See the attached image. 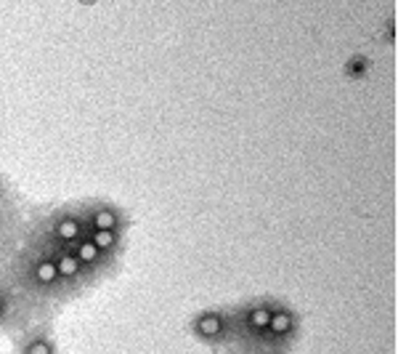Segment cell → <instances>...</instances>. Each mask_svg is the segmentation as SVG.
<instances>
[{"label": "cell", "mask_w": 398, "mask_h": 354, "mask_svg": "<svg viewBox=\"0 0 398 354\" xmlns=\"http://www.w3.org/2000/svg\"><path fill=\"white\" fill-rule=\"evenodd\" d=\"M88 237L90 243L96 245L99 251H104L107 256H112V259H119V253H122V248H125V237H122V232H104V229H88Z\"/></svg>", "instance_id": "10"}, {"label": "cell", "mask_w": 398, "mask_h": 354, "mask_svg": "<svg viewBox=\"0 0 398 354\" xmlns=\"http://www.w3.org/2000/svg\"><path fill=\"white\" fill-rule=\"evenodd\" d=\"M191 338L210 352L229 354L231 349V303L226 306H208L189 317Z\"/></svg>", "instance_id": "3"}, {"label": "cell", "mask_w": 398, "mask_h": 354, "mask_svg": "<svg viewBox=\"0 0 398 354\" xmlns=\"http://www.w3.org/2000/svg\"><path fill=\"white\" fill-rule=\"evenodd\" d=\"M35 240H40V243L48 248L50 256H53V264H56V269H59V277H61V283H64V288H67L70 298L85 293L88 288H93V285L99 283V277L90 272V269H85L82 261L75 256L72 245L50 243V240H43L40 234H35Z\"/></svg>", "instance_id": "5"}, {"label": "cell", "mask_w": 398, "mask_h": 354, "mask_svg": "<svg viewBox=\"0 0 398 354\" xmlns=\"http://www.w3.org/2000/svg\"><path fill=\"white\" fill-rule=\"evenodd\" d=\"M0 269L48 317L70 301V293H67V288L59 277V269L53 264V256L35 237L19 240V245L14 248L9 259L0 261Z\"/></svg>", "instance_id": "1"}, {"label": "cell", "mask_w": 398, "mask_h": 354, "mask_svg": "<svg viewBox=\"0 0 398 354\" xmlns=\"http://www.w3.org/2000/svg\"><path fill=\"white\" fill-rule=\"evenodd\" d=\"M303 333V317L300 312L284 298H276L271 320L266 325V333L260 335L258 346L252 354H287L292 346L298 344Z\"/></svg>", "instance_id": "2"}, {"label": "cell", "mask_w": 398, "mask_h": 354, "mask_svg": "<svg viewBox=\"0 0 398 354\" xmlns=\"http://www.w3.org/2000/svg\"><path fill=\"white\" fill-rule=\"evenodd\" d=\"M6 243L19 245V240H6V232H3V216H0V261H3V259H9L11 253H14V248H9Z\"/></svg>", "instance_id": "11"}, {"label": "cell", "mask_w": 398, "mask_h": 354, "mask_svg": "<svg viewBox=\"0 0 398 354\" xmlns=\"http://www.w3.org/2000/svg\"><path fill=\"white\" fill-rule=\"evenodd\" d=\"M40 237L43 240H50V243H59V245H75L80 243L85 234H88V227H85V219L82 213L77 211H61L50 219L43 229H40Z\"/></svg>", "instance_id": "7"}, {"label": "cell", "mask_w": 398, "mask_h": 354, "mask_svg": "<svg viewBox=\"0 0 398 354\" xmlns=\"http://www.w3.org/2000/svg\"><path fill=\"white\" fill-rule=\"evenodd\" d=\"M72 251H75V256L82 261V266L90 269L99 280L101 277H107V274H112L114 272V266H117V259H112V256H107L104 251H99L96 245L90 243L88 237H82L80 243L72 245Z\"/></svg>", "instance_id": "8"}, {"label": "cell", "mask_w": 398, "mask_h": 354, "mask_svg": "<svg viewBox=\"0 0 398 354\" xmlns=\"http://www.w3.org/2000/svg\"><path fill=\"white\" fill-rule=\"evenodd\" d=\"M14 341V352L16 354H59V341L53 333V323L50 317L35 320L24 330L11 335Z\"/></svg>", "instance_id": "6"}, {"label": "cell", "mask_w": 398, "mask_h": 354, "mask_svg": "<svg viewBox=\"0 0 398 354\" xmlns=\"http://www.w3.org/2000/svg\"><path fill=\"white\" fill-rule=\"evenodd\" d=\"M85 219V227L88 229H104V232H122L125 229V216L114 208V205H107V202H96L90 205L88 211L82 213Z\"/></svg>", "instance_id": "9"}, {"label": "cell", "mask_w": 398, "mask_h": 354, "mask_svg": "<svg viewBox=\"0 0 398 354\" xmlns=\"http://www.w3.org/2000/svg\"><path fill=\"white\" fill-rule=\"evenodd\" d=\"M43 317H48V314L38 303H32L0 269V335L19 333L30 323L43 320Z\"/></svg>", "instance_id": "4"}]
</instances>
